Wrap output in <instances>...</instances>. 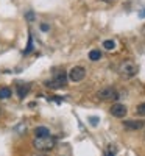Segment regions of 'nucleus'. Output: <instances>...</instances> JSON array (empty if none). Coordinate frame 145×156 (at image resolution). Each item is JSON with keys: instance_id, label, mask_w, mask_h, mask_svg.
<instances>
[{"instance_id": "1", "label": "nucleus", "mask_w": 145, "mask_h": 156, "mask_svg": "<svg viewBox=\"0 0 145 156\" xmlns=\"http://www.w3.org/2000/svg\"><path fill=\"white\" fill-rule=\"evenodd\" d=\"M55 144H56L55 137L50 136V134H47V136H36L33 139V147L37 151H50L51 148L55 147Z\"/></svg>"}, {"instance_id": "19", "label": "nucleus", "mask_w": 145, "mask_h": 156, "mask_svg": "<svg viewBox=\"0 0 145 156\" xmlns=\"http://www.w3.org/2000/svg\"><path fill=\"white\" fill-rule=\"evenodd\" d=\"M140 17H145V11H143V12H140Z\"/></svg>"}, {"instance_id": "16", "label": "nucleus", "mask_w": 145, "mask_h": 156, "mask_svg": "<svg viewBox=\"0 0 145 156\" xmlns=\"http://www.w3.org/2000/svg\"><path fill=\"white\" fill-rule=\"evenodd\" d=\"M27 19L33 20V19H34V14H33V12H28V14H27Z\"/></svg>"}, {"instance_id": "9", "label": "nucleus", "mask_w": 145, "mask_h": 156, "mask_svg": "<svg viewBox=\"0 0 145 156\" xmlns=\"http://www.w3.org/2000/svg\"><path fill=\"white\" fill-rule=\"evenodd\" d=\"M100 58H101L100 50H90V51H89V59H90V61H98Z\"/></svg>"}, {"instance_id": "7", "label": "nucleus", "mask_w": 145, "mask_h": 156, "mask_svg": "<svg viewBox=\"0 0 145 156\" xmlns=\"http://www.w3.org/2000/svg\"><path fill=\"white\" fill-rule=\"evenodd\" d=\"M123 126L126 129H131V131H136V129L143 128V122L142 120H125L123 122Z\"/></svg>"}, {"instance_id": "17", "label": "nucleus", "mask_w": 145, "mask_h": 156, "mask_svg": "<svg viewBox=\"0 0 145 156\" xmlns=\"http://www.w3.org/2000/svg\"><path fill=\"white\" fill-rule=\"evenodd\" d=\"M41 28H42L44 31H47V30H48V25H45V23H42V25H41Z\"/></svg>"}, {"instance_id": "18", "label": "nucleus", "mask_w": 145, "mask_h": 156, "mask_svg": "<svg viewBox=\"0 0 145 156\" xmlns=\"http://www.w3.org/2000/svg\"><path fill=\"white\" fill-rule=\"evenodd\" d=\"M101 2H104V3H112L114 0H101Z\"/></svg>"}, {"instance_id": "14", "label": "nucleus", "mask_w": 145, "mask_h": 156, "mask_svg": "<svg viewBox=\"0 0 145 156\" xmlns=\"http://www.w3.org/2000/svg\"><path fill=\"white\" fill-rule=\"evenodd\" d=\"M31 48H33V44H31V37H28V45H27V50H25L23 53H25V55H27V53H30V51H31Z\"/></svg>"}, {"instance_id": "11", "label": "nucleus", "mask_w": 145, "mask_h": 156, "mask_svg": "<svg viewBox=\"0 0 145 156\" xmlns=\"http://www.w3.org/2000/svg\"><path fill=\"white\" fill-rule=\"evenodd\" d=\"M11 97V90L8 87H2L0 89V100H6Z\"/></svg>"}, {"instance_id": "6", "label": "nucleus", "mask_w": 145, "mask_h": 156, "mask_svg": "<svg viewBox=\"0 0 145 156\" xmlns=\"http://www.w3.org/2000/svg\"><path fill=\"white\" fill-rule=\"evenodd\" d=\"M109 111H111V114L114 117H117V119H122V117L126 115V106L122 105V103H115V105H112Z\"/></svg>"}, {"instance_id": "4", "label": "nucleus", "mask_w": 145, "mask_h": 156, "mask_svg": "<svg viewBox=\"0 0 145 156\" xmlns=\"http://www.w3.org/2000/svg\"><path fill=\"white\" fill-rule=\"evenodd\" d=\"M97 97L100 98V100H103V101H106V100H117L118 98V92L114 89V87H103V89H100L98 92H97Z\"/></svg>"}, {"instance_id": "8", "label": "nucleus", "mask_w": 145, "mask_h": 156, "mask_svg": "<svg viewBox=\"0 0 145 156\" xmlns=\"http://www.w3.org/2000/svg\"><path fill=\"white\" fill-rule=\"evenodd\" d=\"M28 90H30V84H17V94H19L20 98H23L27 95Z\"/></svg>"}, {"instance_id": "3", "label": "nucleus", "mask_w": 145, "mask_h": 156, "mask_svg": "<svg viewBox=\"0 0 145 156\" xmlns=\"http://www.w3.org/2000/svg\"><path fill=\"white\" fill-rule=\"evenodd\" d=\"M118 72L123 78H133L136 73H137V66L133 62V61H123L118 67Z\"/></svg>"}, {"instance_id": "13", "label": "nucleus", "mask_w": 145, "mask_h": 156, "mask_svg": "<svg viewBox=\"0 0 145 156\" xmlns=\"http://www.w3.org/2000/svg\"><path fill=\"white\" fill-rule=\"evenodd\" d=\"M136 112L139 114V115H142V117H145V101L143 103H140V105L136 108Z\"/></svg>"}, {"instance_id": "12", "label": "nucleus", "mask_w": 145, "mask_h": 156, "mask_svg": "<svg viewBox=\"0 0 145 156\" xmlns=\"http://www.w3.org/2000/svg\"><path fill=\"white\" fill-rule=\"evenodd\" d=\"M103 47L106 48V50H114V48H115V42L111 41V39H108V41L103 42Z\"/></svg>"}, {"instance_id": "15", "label": "nucleus", "mask_w": 145, "mask_h": 156, "mask_svg": "<svg viewBox=\"0 0 145 156\" xmlns=\"http://www.w3.org/2000/svg\"><path fill=\"white\" fill-rule=\"evenodd\" d=\"M89 120H90V123H92V125H94V126H95V125L98 123V119H97V117H90V119H89Z\"/></svg>"}, {"instance_id": "20", "label": "nucleus", "mask_w": 145, "mask_h": 156, "mask_svg": "<svg viewBox=\"0 0 145 156\" xmlns=\"http://www.w3.org/2000/svg\"><path fill=\"white\" fill-rule=\"evenodd\" d=\"M37 156H44V154H37Z\"/></svg>"}, {"instance_id": "10", "label": "nucleus", "mask_w": 145, "mask_h": 156, "mask_svg": "<svg viewBox=\"0 0 145 156\" xmlns=\"http://www.w3.org/2000/svg\"><path fill=\"white\" fill-rule=\"evenodd\" d=\"M34 134H36V136H47V134H50V131H48L45 126H37V128L34 129Z\"/></svg>"}, {"instance_id": "2", "label": "nucleus", "mask_w": 145, "mask_h": 156, "mask_svg": "<svg viewBox=\"0 0 145 156\" xmlns=\"http://www.w3.org/2000/svg\"><path fill=\"white\" fill-rule=\"evenodd\" d=\"M65 84H67V73H65L64 70L56 72L53 80L45 83V86L47 87H51V89H59V87H64Z\"/></svg>"}, {"instance_id": "5", "label": "nucleus", "mask_w": 145, "mask_h": 156, "mask_svg": "<svg viewBox=\"0 0 145 156\" xmlns=\"http://www.w3.org/2000/svg\"><path fill=\"white\" fill-rule=\"evenodd\" d=\"M84 76H86V69L81 67V66H75V67H72L70 72H69V80L73 81V83L81 81Z\"/></svg>"}]
</instances>
